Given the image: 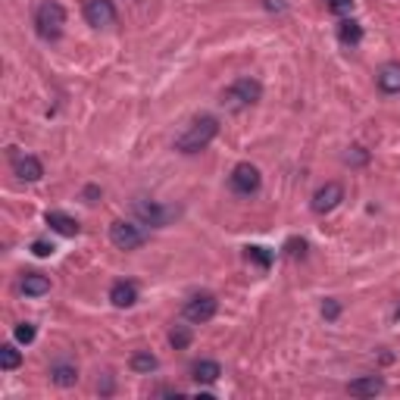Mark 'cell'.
<instances>
[{
	"label": "cell",
	"instance_id": "1",
	"mask_svg": "<svg viewBox=\"0 0 400 400\" xmlns=\"http://www.w3.org/2000/svg\"><path fill=\"white\" fill-rule=\"evenodd\" d=\"M216 135H219V119L203 113L198 119H191V126L176 138V150H181V154H200L203 147H210L216 141Z\"/></svg>",
	"mask_w": 400,
	"mask_h": 400
},
{
	"label": "cell",
	"instance_id": "2",
	"mask_svg": "<svg viewBox=\"0 0 400 400\" xmlns=\"http://www.w3.org/2000/svg\"><path fill=\"white\" fill-rule=\"evenodd\" d=\"M260 100H263V85H260L257 78H238V82H231L229 88L222 91V107L231 113L250 110Z\"/></svg>",
	"mask_w": 400,
	"mask_h": 400
},
{
	"label": "cell",
	"instance_id": "3",
	"mask_svg": "<svg viewBox=\"0 0 400 400\" xmlns=\"http://www.w3.org/2000/svg\"><path fill=\"white\" fill-rule=\"evenodd\" d=\"M63 25H66V10H63V4H56V0H41L38 10H35V32H38V38L56 41L63 35Z\"/></svg>",
	"mask_w": 400,
	"mask_h": 400
},
{
	"label": "cell",
	"instance_id": "4",
	"mask_svg": "<svg viewBox=\"0 0 400 400\" xmlns=\"http://www.w3.org/2000/svg\"><path fill=\"white\" fill-rule=\"evenodd\" d=\"M132 213L138 216L141 225H150V229H166L181 216V207H172V203H157V200H144L138 198L132 203Z\"/></svg>",
	"mask_w": 400,
	"mask_h": 400
},
{
	"label": "cell",
	"instance_id": "5",
	"mask_svg": "<svg viewBox=\"0 0 400 400\" xmlns=\"http://www.w3.org/2000/svg\"><path fill=\"white\" fill-rule=\"evenodd\" d=\"M110 241L119 247V250H138V247L147 244V231H144L138 222L116 219V222L110 225Z\"/></svg>",
	"mask_w": 400,
	"mask_h": 400
},
{
	"label": "cell",
	"instance_id": "6",
	"mask_svg": "<svg viewBox=\"0 0 400 400\" xmlns=\"http://www.w3.org/2000/svg\"><path fill=\"white\" fill-rule=\"evenodd\" d=\"M260 185H263V176H260V169L253 163H238L235 169H231V176H229V188L235 194H241V198L257 194Z\"/></svg>",
	"mask_w": 400,
	"mask_h": 400
},
{
	"label": "cell",
	"instance_id": "7",
	"mask_svg": "<svg viewBox=\"0 0 400 400\" xmlns=\"http://www.w3.org/2000/svg\"><path fill=\"white\" fill-rule=\"evenodd\" d=\"M216 313H219V301H216V294H194L191 301L185 303L181 316H185V322H191V325H203V322H210Z\"/></svg>",
	"mask_w": 400,
	"mask_h": 400
},
{
	"label": "cell",
	"instance_id": "8",
	"mask_svg": "<svg viewBox=\"0 0 400 400\" xmlns=\"http://www.w3.org/2000/svg\"><path fill=\"white\" fill-rule=\"evenodd\" d=\"M341 200H344V185H341V181H325L322 188H316L310 207H313V213L325 216V213H332V210H338Z\"/></svg>",
	"mask_w": 400,
	"mask_h": 400
},
{
	"label": "cell",
	"instance_id": "9",
	"mask_svg": "<svg viewBox=\"0 0 400 400\" xmlns=\"http://www.w3.org/2000/svg\"><path fill=\"white\" fill-rule=\"evenodd\" d=\"M82 13H85V23L94 25V28L113 25L116 16H119V13H116V4H113V0H85Z\"/></svg>",
	"mask_w": 400,
	"mask_h": 400
},
{
	"label": "cell",
	"instance_id": "10",
	"mask_svg": "<svg viewBox=\"0 0 400 400\" xmlns=\"http://www.w3.org/2000/svg\"><path fill=\"white\" fill-rule=\"evenodd\" d=\"M13 172L23 181H41L44 178V163L32 154H13Z\"/></svg>",
	"mask_w": 400,
	"mask_h": 400
},
{
	"label": "cell",
	"instance_id": "11",
	"mask_svg": "<svg viewBox=\"0 0 400 400\" xmlns=\"http://www.w3.org/2000/svg\"><path fill=\"white\" fill-rule=\"evenodd\" d=\"M110 303L116 310H128V307H135L138 303V285L135 281H113V288H110Z\"/></svg>",
	"mask_w": 400,
	"mask_h": 400
},
{
	"label": "cell",
	"instance_id": "12",
	"mask_svg": "<svg viewBox=\"0 0 400 400\" xmlns=\"http://www.w3.org/2000/svg\"><path fill=\"white\" fill-rule=\"evenodd\" d=\"M44 222L50 225V231H56V235H63V238H75L78 231H82L78 219H72L69 213H60V210H50L44 216Z\"/></svg>",
	"mask_w": 400,
	"mask_h": 400
},
{
	"label": "cell",
	"instance_id": "13",
	"mask_svg": "<svg viewBox=\"0 0 400 400\" xmlns=\"http://www.w3.org/2000/svg\"><path fill=\"white\" fill-rule=\"evenodd\" d=\"M382 388H384V382L378 375H360L353 382H347V394H353V397H375V394H382Z\"/></svg>",
	"mask_w": 400,
	"mask_h": 400
},
{
	"label": "cell",
	"instance_id": "14",
	"mask_svg": "<svg viewBox=\"0 0 400 400\" xmlns=\"http://www.w3.org/2000/svg\"><path fill=\"white\" fill-rule=\"evenodd\" d=\"M375 85L382 94H400V63H384L375 75Z\"/></svg>",
	"mask_w": 400,
	"mask_h": 400
},
{
	"label": "cell",
	"instance_id": "15",
	"mask_svg": "<svg viewBox=\"0 0 400 400\" xmlns=\"http://www.w3.org/2000/svg\"><path fill=\"white\" fill-rule=\"evenodd\" d=\"M219 375H222V366L216 360H198L191 366V378L198 384H213V382H219Z\"/></svg>",
	"mask_w": 400,
	"mask_h": 400
},
{
	"label": "cell",
	"instance_id": "16",
	"mask_svg": "<svg viewBox=\"0 0 400 400\" xmlns=\"http://www.w3.org/2000/svg\"><path fill=\"white\" fill-rule=\"evenodd\" d=\"M23 294L25 297H44L47 291H50V279L47 275H41V272H25V279H23Z\"/></svg>",
	"mask_w": 400,
	"mask_h": 400
},
{
	"label": "cell",
	"instance_id": "17",
	"mask_svg": "<svg viewBox=\"0 0 400 400\" xmlns=\"http://www.w3.org/2000/svg\"><path fill=\"white\" fill-rule=\"evenodd\" d=\"M50 382L60 384V388H72L78 382V369L72 363H54L50 366Z\"/></svg>",
	"mask_w": 400,
	"mask_h": 400
},
{
	"label": "cell",
	"instance_id": "18",
	"mask_svg": "<svg viewBox=\"0 0 400 400\" xmlns=\"http://www.w3.org/2000/svg\"><path fill=\"white\" fill-rule=\"evenodd\" d=\"M338 38H341V44L356 47L363 41V25L356 23V19H341L338 23Z\"/></svg>",
	"mask_w": 400,
	"mask_h": 400
},
{
	"label": "cell",
	"instance_id": "19",
	"mask_svg": "<svg viewBox=\"0 0 400 400\" xmlns=\"http://www.w3.org/2000/svg\"><path fill=\"white\" fill-rule=\"evenodd\" d=\"M128 366H132V372H138V375H150L159 369V360L150 351H138V353H132Z\"/></svg>",
	"mask_w": 400,
	"mask_h": 400
},
{
	"label": "cell",
	"instance_id": "20",
	"mask_svg": "<svg viewBox=\"0 0 400 400\" xmlns=\"http://www.w3.org/2000/svg\"><path fill=\"white\" fill-rule=\"evenodd\" d=\"M23 366V353L16 351V344H4L0 347V369L4 372H13V369Z\"/></svg>",
	"mask_w": 400,
	"mask_h": 400
},
{
	"label": "cell",
	"instance_id": "21",
	"mask_svg": "<svg viewBox=\"0 0 400 400\" xmlns=\"http://www.w3.org/2000/svg\"><path fill=\"white\" fill-rule=\"evenodd\" d=\"M244 257H247V263H257L260 269L272 266V253H269L266 247H244Z\"/></svg>",
	"mask_w": 400,
	"mask_h": 400
},
{
	"label": "cell",
	"instance_id": "22",
	"mask_svg": "<svg viewBox=\"0 0 400 400\" xmlns=\"http://www.w3.org/2000/svg\"><path fill=\"white\" fill-rule=\"evenodd\" d=\"M191 338H194V334H191V325H176V329L169 332V344L176 347V351H185V347L191 344Z\"/></svg>",
	"mask_w": 400,
	"mask_h": 400
},
{
	"label": "cell",
	"instance_id": "23",
	"mask_svg": "<svg viewBox=\"0 0 400 400\" xmlns=\"http://www.w3.org/2000/svg\"><path fill=\"white\" fill-rule=\"evenodd\" d=\"M35 338H38V329H35L32 322H19L16 325V341L19 344H32Z\"/></svg>",
	"mask_w": 400,
	"mask_h": 400
},
{
	"label": "cell",
	"instance_id": "24",
	"mask_svg": "<svg viewBox=\"0 0 400 400\" xmlns=\"http://www.w3.org/2000/svg\"><path fill=\"white\" fill-rule=\"evenodd\" d=\"M325 6H329L332 13H338V16H344V13L353 10V0H325Z\"/></svg>",
	"mask_w": 400,
	"mask_h": 400
},
{
	"label": "cell",
	"instance_id": "25",
	"mask_svg": "<svg viewBox=\"0 0 400 400\" xmlns=\"http://www.w3.org/2000/svg\"><path fill=\"white\" fill-rule=\"evenodd\" d=\"M32 253L35 257H50V253H54V244L44 241V238H38V241H32Z\"/></svg>",
	"mask_w": 400,
	"mask_h": 400
},
{
	"label": "cell",
	"instance_id": "26",
	"mask_svg": "<svg viewBox=\"0 0 400 400\" xmlns=\"http://www.w3.org/2000/svg\"><path fill=\"white\" fill-rule=\"evenodd\" d=\"M322 316L329 319V322H334V319L341 316V303H338V301H325V307H322Z\"/></svg>",
	"mask_w": 400,
	"mask_h": 400
},
{
	"label": "cell",
	"instance_id": "27",
	"mask_svg": "<svg viewBox=\"0 0 400 400\" xmlns=\"http://www.w3.org/2000/svg\"><path fill=\"white\" fill-rule=\"evenodd\" d=\"M344 159H347V163L363 166V163H366V159H369V154H366V150H363V147H351V154H347Z\"/></svg>",
	"mask_w": 400,
	"mask_h": 400
},
{
	"label": "cell",
	"instance_id": "28",
	"mask_svg": "<svg viewBox=\"0 0 400 400\" xmlns=\"http://www.w3.org/2000/svg\"><path fill=\"white\" fill-rule=\"evenodd\" d=\"M263 6H266V13H285L288 10V0H263Z\"/></svg>",
	"mask_w": 400,
	"mask_h": 400
},
{
	"label": "cell",
	"instance_id": "29",
	"mask_svg": "<svg viewBox=\"0 0 400 400\" xmlns=\"http://www.w3.org/2000/svg\"><path fill=\"white\" fill-rule=\"evenodd\" d=\"M82 198L88 200V203H97V198H100V188H97V185H88V188H85Z\"/></svg>",
	"mask_w": 400,
	"mask_h": 400
}]
</instances>
